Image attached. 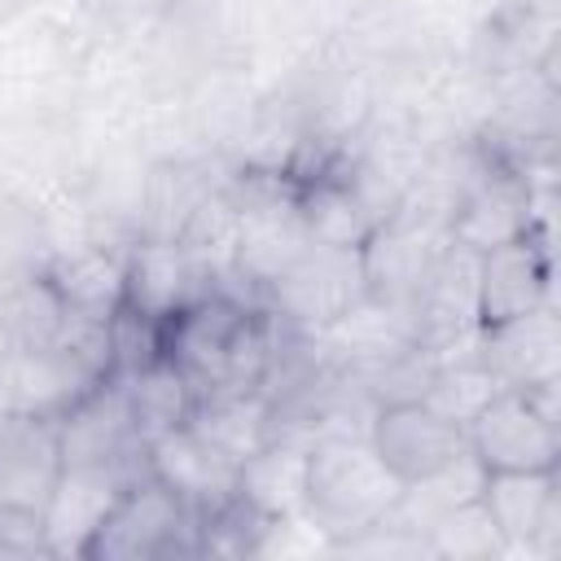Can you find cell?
<instances>
[{"instance_id":"6da1fadb","label":"cell","mask_w":561,"mask_h":561,"mask_svg":"<svg viewBox=\"0 0 561 561\" xmlns=\"http://www.w3.org/2000/svg\"><path fill=\"white\" fill-rule=\"evenodd\" d=\"M158 355H167L202 394L263 390L272 368V311L237 294L206 289L158 324Z\"/></svg>"},{"instance_id":"7a4b0ae2","label":"cell","mask_w":561,"mask_h":561,"mask_svg":"<svg viewBox=\"0 0 561 561\" xmlns=\"http://www.w3.org/2000/svg\"><path fill=\"white\" fill-rule=\"evenodd\" d=\"M399 491L403 482L377 460L368 434H324L307 443L302 517L329 548L386 522Z\"/></svg>"},{"instance_id":"3957f363","label":"cell","mask_w":561,"mask_h":561,"mask_svg":"<svg viewBox=\"0 0 561 561\" xmlns=\"http://www.w3.org/2000/svg\"><path fill=\"white\" fill-rule=\"evenodd\" d=\"M202 530H206V517L193 504H184L167 482L145 473L114 500V508L88 535L79 557H88V561L197 557L202 552Z\"/></svg>"},{"instance_id":"277c9868","label":"cell","mask_w":561,"mask_h":561,"mask_svg":"<svg viewBox=\"0 0 561 561\" xmlns=\"http://www.w3.org/2000/svg\"><path fill=\"white\" fill-rule=\"evenodd\" d=\"M447 219L451 210L434 215V210L394 202L355 250L364 298L386 302V307H412L416 294L430 285L434 267L443 263V254L451 250Z\"/></svg>"},{"instance_id":"5b68a950","label":"cell","mask_w":561,"mask_h":561,"mask_svg":"<svg viewBox=\"0 0 561 561\" xmlns=\"http://www.w3.org/2000/svg\"><path fill=\"white\" fill-rule=\"evenodd\" d=\"M465 447L486 473H548L557 469V386L513 390L500 386L469 421Z\"/></svg>"},{"instance_id":"8992f818","label":"cell","mask_w":561,"mask_h":561,"mask_svg":"<svg viewBox=\"0 0 561 561\" xmlns=\"http://www.w3.org/2000/svg\"><path fill=\"white\" fill-rule=\"evenodd\" d=\"M61 465H110V469H149V443L131 416L127 386L118 373L101 377L57 416Z\"/></svg>"},{"instance_id":"52a82bcc","label":"cell","mask_w":561,"mask_h":561,"mask_svg":"<svg viewBox=\"0 0 561 561\" xmlns=\"http://www.w3.org/2000/svg\"><path fill=\"white\" fill-rule=\"evenodd\" d=\"M364 434H368L377 460L403 486L416 482V478L438 473L460 451H469L465 447V425H456L451 416H443L425 399H390V403H377Z\"/></svg>"},{"instance_id":"ba28073f","label":"cell","mask_w":561,"mask_h":561,"mask_svg":"<svg viewBox=\"0 0 561 561\" xmlns=\"http://www.w3.org/2000/svg\"><path fill=\"white\" fill-rule=\"evenodd\" d=\"M552 302V254L543 228L473 254V324H500Z\"/></svg>"},{"instance_id":"9c48e42d","label":"cell","mask_w":561,"mask_h":561,"mask_svg":"<svg viewBox=\"0 0 561 561\" xmlns=\"http://www.w3.org/2000/svg\"><path fill=\"white\" fill-rule=\"evenodd\" d=\"M267 289L276 302L272 316L289 320L298 329H329L333 320H342L364 298L359 259H355V250H333V245L316 241Z\"/></svg>"},{"instance_id":"30bf717a","label":"cell","mask_w":561,"mask_h":561,"mask_svg":"<svg viewBox=\"0 0 561 561\" xmlns=\"http://www.w3.org/2000/svg\"><path fill=\"white\" fill-rule=\"evenodd\" d=\"M451 245L482 254L491 245H504L513 237H526L539 228L535 219V184L513 162H491L451 206Z\"/></svg>"},{"instance_id":"8fae6325","label":"cell","mask_w":561,"mask_h":561,"mask_svg":"<svg viewBox=\"0 0 561 561\" xmlns=\"http://www.w3.org/2000/svg\"><path fill=\"white\" fill-rule=\"evenodd\" d=\"M473 355L478 364L495 377V386L513 390H552L561 377V329L552 302L486 324L473 333Z\"/></svg>"},{"instance_id":"7c38bea8","label":"cell","mask_w":561,"mask_h":561,"mask_svg":"<svg viewBox=\"0 0 561 561\" xmlns=\"http://www.w3.org/2000/svg\"><path fill=\"white\" fill-rule=\"evenodd\" d=\"M149 473L167 482L184 504H193L202 517H215L237 500V473L241 465L219 451L202 430L180 425L149 443Z\"/></svg>"},{"instance_id":"4fadbf2b","label":"cell","mask_w":561,"mask_h":561,"mask_svg":"<svg viewBox=\"0 0 561 561\" xmlns=\"http://www.w3.org/2000/svg\"><path fill=\"white\" fill-rule=\"evenodd\" d=\"M145 473L140 469H110V465H61V473H57V482L48 491V504H44L48 557H57V552H75L79 557L88 535L114 508V500Z\"/></svg>"},{"instance_id":"5bb4252c","label":"cell","mask_w":561,"mask_h":561,"mask_svg":"<svg viewBox=\"0 0 561 561\" xmlns=\"http://www.w3.org/2000/svg\"><path fill=\"white\" fill-rule=\"evenodd\" d=\"M482 508L495 522L508 552H557L561 548V491L557 469L548 473H486Z\"/></svg>"},{"instance_id":"9a60e30c","label":"cell","mask_w":561,"mask_h":561,"mask_svg":"<svg viewBox=\"0 0 561 561\" xmlns=\"http://www.w3.org/2000/svg\"><path fill=\"white\" fill-rule=\"evenodd\" d=\"M57 473V416L0 412V504L44 513Z\"/></svg>"},{"instance_id":"2e32d148","label":"cell","mask_w":561,"mask_h":561,"mask_svg":"<svg viewBox=\"0 0 561 561\" xmlns=\"http://www.w3.org/2000/svg\"><path fill=\"white\" fill-rule=\"evenodd\" d=\"M206 272L193 259L188 245H140L127 259V289H123V307L149 316V320H167L175 307L193 302L197 294H206Z\"/></svg>"},{"instance_id":"e0dca14e","label":"cell","mask_w":561,"mask_h":561,"mask_svg":"<svg viewBox=\"0 0 561 561\" xmlns=\"http://www.w3.org/2000/svg\"><path fill=\"white\" fill-rule=\"evenodd\" d=\"M302 473H307V443L267 438L254 456L241 460L237 504L263 522L298 517L302 513Z\"/></svg>"},{"instance_id":"ac0fdd59","label":"cell","mask_w":561,"mask_h":561,"mask_svg":"<svg viewBox=\"0 0 561 561\" xmlns=\"http://www.w3.org/2000/svg\"><path fill=\"white\" fill-rule=\"evenodd\" d=\"M66 320H114L123 307V289H127V263H118L105 250H83V254H61L53 263H44Z\"/></svg>"},{"instance_id":"d6986e66","label":"cell","mask_w":561,"mask_h":561,"mask_svg":"<svg viewBox=\"0 0 561 561\" xmlns=\"http://www.w3.org/2000/svg\"><path fill=\"white\" fill-rule=\"evenodd\" d=\"M123 386H127V403H131V416L145 434V443L180 430L193 421L197 412V386L167 359V355H149L145 364L118 373Z\"/></svg>"},{"instance_id":"ffe728a7","label":"cell","mask_w":561,"mask_h":561,"mask_svg":"<svg viewBox=\"0 0 561 561\" xmlns=\"http://www.w3.org/2000/svg\"><path fill=\"white\" fill-rule=\"evenodd\" d=\"M66 329V307L44 267L22 272L0 285V333L9 351H39L53 346Z\"/></svg>"},{"instance_id":"44dd1931","label":"cell","mask_w":561,"mask_h":561,"mask_svg":"<svg viewBox=\"0 0 561 561\" xmlns=\"http://www.w3.org/2000/svg\"><path fill=\"white\" fill-rule=\"evenodd\" d=\"M482 482H486V469H482L469 451H460V456H456L451 465H443L438 473L408 482V486L399 491L394 508H390V522L403 526V530L425 535L443 513H451V508L478 500V495H482Z\"/></svg>"},{"instance_id":"7402d4cb","label":"cell","mask_w":561,"mask_h":561,"mask_svg":"<svg viewBox=\"0 0 561 561\" xmlns=\"http://www.w3.org/2000/svg\"><path fill=\"white\" fill-rule=\"evenodd\" d=\"M430 557H456V561H478V557H504V539L495 530V522L486 517L482 500H469L451 513H443L430 530H425Z\"/></svg>"},{"instance_id":"603a6c76","label":"cell","mask_w":561,"mask_h":561,"mask_svg":"<svg viewBox=\"0 0 561 561\" xmlns=\"http://www.w3.org/2000/svg\"><path fill=\"white\" fill-rule=\"evenodd\" d=\"M495 390H500L495 377L478 364V355H469V359H460V364L443 359V364L434 368V377H430V386H425L421 399H425L430 408H438L443 416H451L456 425H465Z\"/></svg>"},{"instance_id":"cb8c5ba5","label":"cell","mask_w":561,"mask_h":561,"mask_svg":"<svg viewBox=\"0 0 561 561\" xmlns=\"http://www.w3.org/2000/svg\"><path fill=\"white\" fill-rule=\"evenodd\" d=\"M39 250H44V224L31 206L13 202L0 193V285L22 276V272H35L44 267L39 263Z\"/></svg>"},{"instance_id":"d4e9b609","label":"cell","mask_w":561,"mask_h":561,"mask_svg":"<svg viewBox=\"0 0 561 561\" xmlns=\"http://www.w3.org/2000/svg\"><path fill=\"white\" fill-rule=\"evenodd\" d=\"M18 9H22V0H0V22H4V18H13Z\"/></svg>"},{"instance_id":"484cf974","label":"cell","mask_w":561,"mask_h":561,"mask_svg":"<svg viewBox=\"0 0 561 561\" xmlns=\"http://www.w3.org/2000/svg\"><path fill=\"white\" fill-rule=\"evenodd\" d=\"M9 359V342H4V333H0V364Z\"/></svg>"}]
</instances>
